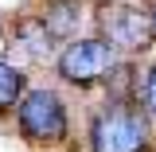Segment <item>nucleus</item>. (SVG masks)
<instances>
[{"label": "nucleus", "mask_w": 156, "mask_h": 152, "mask_svg": "<svg viewBox=\"0 0 156 152\" xmlns=\"http://www.w3.org/2000/svg\"><path fill=\"white\" fill-rule=\"evenodd\" d=\"M140 97H144V113L156 117V62L148 66V74H144V90H140Z\"/></svg>", "instance_id": "8"}, {"label": "nucleus", "mask_w": 156, "mask_h": 152, "mask_svg": "<svg viewBox=\"0 0 156 152\" xmlns=\"http://www.w3.org/2000/svg\"><path fill=\"white\" fill-rule=\"evenodd\" d=\"M90 152H148V113L136 101L109 97L90 117Z\"/></svg>", "instance_id": "1"}, {"label": "nucleus", "mask_w": 156, "mask_h": 152, "mask_svg": "<svg viewBox=\"0 0 156 152\" xmlns=\"http://www.w3.org/2000/svg\"><path fill=\"white\" fill-rule=\"evenodd\" d=\"M98 35L105 39L113 51L121 55H144L156 43V27H152V12L129 4V0H101L98 4Z\"/></svg>", "instance_id": "2"}, {"label": "nucleus", "mask_w": 156, "mask_h": 152, "mask_svg": "<svg viewBox=\"0 0 156 152\" xmlns=\"http://www.w3.org/2000/svg\"><path fill=\"white\" fill-rule=\"evenodd\" d=\"M16 39L23 43V51L35 55V58H51V51H55V35L39 23V16L20 19V23H16Z\"/></svg>", "instance_id": "6"}, {"label": "nucleus", "mask_w": 156, "mask_h": 152, "mask_svg": "<svg viewBox=\"0 0 156 152\" xmlns=\"http://www.w3.org/2000/svg\"><path fill=\"white\" fill-rule=\"evenodd\" d=\"M148 12H152V27H156V4H152V8H148Z\"/></svg>", "instance_id": "9"}, {"label": "nucleus", "mask_w": 156, "mask_h": 152, "mask_svg": "<svg viewBox=\"0 0 156 152\" xmlns=\"http://www.w3.org/2000/svg\"><path fill=\"white\" fill-rule=\"evenodd\" d=\"M23 94H27V78H23V70L0 58V113L16 109Z\"/></svg>", "instance_id": "7"}, {"label": "nucleus", "mask_w": 156, "mask_h": 152, "mask_svg": "<svg viewBox=\"0 0 156 152\" xmlns=\"http://www.w3.org/2000/svg\"><path fill=\"white\" fill-rule=\"evenodd\" d=\"M16 121L31 144H58L66 136V105L55 90H27L16 105Z\"/></svg>", "instance_id": "4"}, {"label": "nucleus", "mask_w": 156, "mask_h": 152, "mask_svg": "<svg viewBox=\"0 0 156 152\" xmlns=\"http://www.w3.org/2000/svg\"><path fill=\"white\" fill-rule=\"evenodd\" d=\"M117 66V51L105 43L101 35H86V39H70L55 58V70L62 82L70 86H98L105 82L109 70Z\"/></svg>", "instance_id": "3"}, {"label": "nucleus", "mask_w": 156, "mask_h": 152, "mask_svg": "<svg viewBox=\"0 0 156 152\" xmlns=\"http://www.w3.org/2000/svg\"><path fill=\"white\" fill-rule=\"evenodd\" d=\"M39 23L55 39H70L78 27H82V0H47Z\"/></svg>", "instance_id": "5"}]
</instances>
